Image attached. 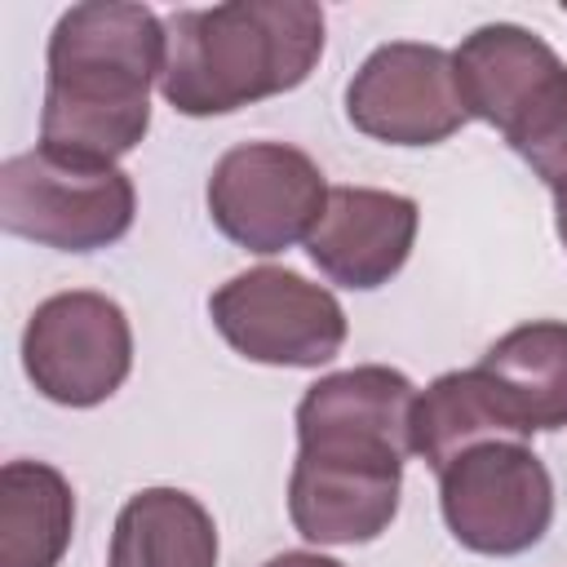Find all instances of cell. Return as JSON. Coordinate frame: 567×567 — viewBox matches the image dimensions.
Instances as JSON below:
<instances>
[{
    "label": "cell",
    "instance_id": "1",
    "mask_svg": "<svg viewBox=\"0 0 567 567\" xmlns=\"http://www.w3.org/2000/svg\"><path fill=\"white\" fill-rule=\"evenodd\" d=\"M164 18L128 0L71 4L49 35L40 151L115 164L151 128V84L164 75Z\"/></svg>",
    "mask_w": 567,
    "mask_h": 567
},
{
    "label": "cell",
    "instance_id": "2",
    "mask_svg": "<svg viewBox=\"0 0 567 567\" xmlns=\"http://www.w3.org/2000/svg\"><path fill=\"white\" fill-rule=\"evenodd\" d=\"M159 97L182 115H226L292 93L323 58V9L310 0H226L164 18Z\"/></svg>",
    "mask_w": 567,
    "mask_h": 567
},
{
    "label": "cell",
    "instance_id": "3",
    "mask_svg": "<svg viewBox=\"0 0 567 567\" xmlns=\"http://www.w3.org/2000/svg\"><path fill=\"white\" fill-rule=\"evenodd\" d=\"M133 213V177L115 164H75L40 146L0 164V226L40 248H106L128 235Z\"/></svg>",
    "mask_w": 567,
    "mask_h": 567
},
{
    "label": "cell",
    "instance_id": "4",
    "mask_svg": "<svg viewBox=\"0 0 567 567\" xmlns=\"http://www.w3.org/2000/svg\"><path fill=\"white\" fill-rule=\"evenodd\" d=\"M439 505L461 549L514 558L549 532L554 478L523 439H492L474 443L439 474Z\"/></svg>",
    "mask_w": 567,
    "mask_h": 567
},
{
    "label": "cell",
    "instance_id": "5",
    "mask_svg": "<svg viewBox=\"0 0 567 567\" xmlns=\"http://www.w3.org/2000/svg\"><path fill=\"white\" fill-rule=\"evenodd\" d=\"M213 328L248 363L323 368L346 346L341 301L284 266H252L208 297Z\"/></svg>",
    "mask_w": 567,
    "mask_h": 567
},
{
    "label": "cell",
    "instance_id": "6",
    "mask_svg": "<svg viewBox=\"0 0 567 567\" xmlns=\"http://www.w3.org/2000/svg\"><path fill=\"white\" fill-rule=\"evenodd\" d=\"M208 217L213 226L248 252H284L319 226L328 208L323 168L284 142L230 146L208 173Z\"/></svg>",
    "mask_w": 567,
    "mask_h": 567
},
{
    "label": "cell",
    "instance_id": "7",
    "mask_svg": "<svg viewBox=\"0 0 567 567\" xmlns=\"http://www.w3.org/2000/svg\"><path fill=\"white\" fill-rule=\"evenodd\" d=\"M22 368L49 403L97 408L133 368L128 315L93 288L58 292L40 301L22 328Z\"/></svg>",
    "mask_w": 567,
    "mask_h": 567
},
{
    "label": "cell",
    "instance_id": "8",
    "mask_svg": "<svg viewBox=\"0 0 567 567\" xmlns=\"http://www.w3.org/2000/svg\"><path fill=\"white\" fill-rule=\"evenodd\" d=\"M346 120L385 146H439L470 115L456 89L452 53L439 44L390 40L363 58L346 84Z\"/></svg>",
    "mask_w": 567,
    "mask_h": 567
},
{
    "label": "cell",
    "instance_id": "9",
    "mask_svg": "<svg viewBox=\"0 0 567 567\" xmlns=\"http://www.w3.org/2000/svg\"><path fill=\"white\" fill-rule=\"evenodd\" d=\"M416 385L385 363L319 377L297 403V452L337 461H394L412 452Z\"/></svg>",
    "mask_w": 567,
    "mask_h": 567
},
{
    "label": "cell",
    "instance_id": "10",
    "mask_svg": "<svg viewBox=\"0 0 567 567\" xmlns=\"http://www.w3.org/2000/svg\"><path fill=\"white\" fill-rule=\"evenodd\" d=\"M416 226L421 208L408 195L377 186H332L306 252L332 284L372 292L403 270L416 244Z\"/></svg>",
    "mask_w": 567,
    "mask_h": 567
},
{
    "label": "cell",
    "instance_id": "11",
    "mask_svg": "<svg viewBox=\"0 0 567 567\" xmlns=\"http://www.w3.org/2000/svg\"><path fill=\"white\" fill-rule=\"evenodd\" d=\"M403 465L337 461L297 452L288 474V518L310 545H368L399 514Z\"/></svg>",
    "mask_w": 567,
    "mask_h": 567
},
{
    "label": "cell",
    "instance_id": "12",
    "mask_svg": "<svg viewBox=\"0 0 567 567\" xmlns=\"http://www.w3.org/2000/svg\"><path fill=\"white\" fill-rule=\"evenodd\" d=\"M452 71L465 115L509 133L567 75V62L536 31L518 22H487L461 40Z\"/></svg>",
    "mask_w": 567,
    "mask_h": 567
},
{
    "label": "cell",
    "instance_id": "13",
    "mask_svg": "<svg viewBox=\"0 0 567 567\" xmlns=\"http://www.w3.org/2000/svg\"><path fill=\"white\" fill-rule=\"evenodd\" d=\"M474 368L514 439L567 430V323H518L496 337Z\"/></svg>",
    "mask_w": 567,
    "mask_h": 567
},
{
    "label": "cell",
    "instance_id": "14",
    "mask_svg": "<svg viewBox=\"0 0 567 567\" xmlns=\"http://www.w3.org/2000/svg\"><path fill=\"white\" fill-rule=\"evenodd\" d=\"M106 567H217V523L182 487H142L115 518Z\"/></svg>",
    "mask_w": 567,
    "mask_h": 567
},
{
    "label": "cell",
    "instance_id": "15",
    "mask_svg": "<svg viewBox=\"0 0 567 567\" xmlns=\"http://www.w3.org/2000/svg\"><path fill=\"white\" fill-rule=\"evenodd\" d=\"M75 527V492L44 461L0 470V567H58Z\"/></svg>",
    "mask_w": 567,
    "mask_h": 567
},
{
    "label": "cell",
    "instance_id": "16",
    "mask_svg": "<svg viewBox=\"0 0 567 567\" xmlns=\"http://www.w3.org/2000/svg\"><path fill=\"white\" fill-rule=\"evenodd\" d=\"M492 439H514V434H509L496 399L487 394L478 368L443 372L416 394V403H412V452L434 474H443L474 443H492Z\"/></svg>",
    "mask_w": 567,
    "mask_h": 567
},
{
    "label": "cell",
    "instance_id": "17",
    "mask_svg": "<svg viewBox=\"0 0 567 567\" xmlns=\"http://www.w3.org/2000/svg\"><path fill=\"white\" fill-rule=\"evenodd\" d=\"M514 155L558 195H567V75L505 133Z\"/></svg>",
    "mask_w": 567,
    "mask_h": 567
},
{
    "label": "cell",
    "instance_id": "18",
    "mask_svg": "<svg viewBox=\"0 0 567 567\" xmlns=\"http://www.w3.org/2000/svg\"><path fill=\"white\" fill-rule=\"evenodd\" d=\"M261 567H346V563H337V558H328V554H310V549H288V554L266 558Z\"/></svg>",
    "mask_w": 567,
    "mask_h": 567
},
{
    "label": "cell",
    "instance_id": "19",
    "mask_svg": "<svg viewBox=\"0 0 567 567\" xmlns=\"http://www.w3.org/2000/svg\"><path fill=\"white\" fill-rule=\"evenodd\" d=\"M554 226H558V239H563V248H567V195L554 199Z\"/></svg>",
    "mask_w": 567,
    "mask_h": 567
}]
</instances>
